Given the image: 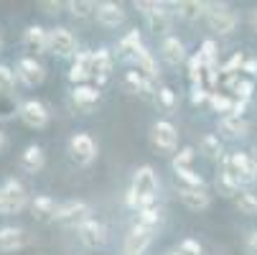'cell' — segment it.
Instances as JSON below:
<instances>
[{"label": "cell", "mask_w": 257, "mask_h": 255, "mask_svg": "<svg viewBox=\"0 0 257 255\" xmlns=\"http://www.w3.org/2000/svg\"><path fill=\"white\" fill-rule=\"evenodd\" d=\"M209 105H211V110H214V113H222V118H224V115H232L234 97H229V95H219V92H211Z\"/></svg>", "instance_id": "cell-33"}, {"label": "cell", "mask_w": 257, "mask_h": 255, "mask_svg": "<svg viewBox=\"0 0 257 255\" xmlns=\"http://www.w3.org/2000/svg\"><path fill=\"white\" fill-rule=\"evenodd\" d=\"M122 87H125L127 92H133V95H143V97H151V95H153V82H151V79H145L140 71H135V69L125 71Z\"/></svg>", "instance_id": "cell-25"}, {"label": "cell", "mask_w": 257, "mask_h": 255, "mask_svg": "<svg viewBox=\"0 0 257 255\" xmlns=\"http://www.w3.org/2000/svg\"><path fill=\"white\" fill-rule=\"evenodd\" d=\"M222 174L229 176L234 184H239L242 189H249V184L257 181V161L249 153H244V151L227 153L222 158Z\"/></svg>", "instance_id": "cell-2"}, {"label": "cell", "mask_w": 257, "mask_h": 255, "mask_svg": "<svg viewBox=\"0 0 257 255\" xmlns=\"http://www.w3.org/2000/svg\"><path fill=\"white\" fill-rule=\"evenodd\" d=\"M173 6L183 21H199V18H206L209 13V3H199V0H181V3H173Z\"/></svg>", "instance_id": "cell-27"}, {"label": "cell", "mask_w": 257, "mask_h": 255, "mask_svg": "<svg viewBox=\"0 0 257 255\" xmlns=\"http://www.w3.org/2000/svg\"><path fill=\"white\" fill-rule=\"evenodd\" d=\"M66 8L74 18H89L97 11V6L92 3V0H71V3H66Z\"/></svg>", "instance_id": "cell-34"}, {"label": "cell", "mask_w": 257, "mask_h": 255, "mask_svg": "<svg viewBox=\"0 0 257 255\" xmlns=\"http://www.w3.org/2000/svg\"><path fill=\"white\" fill-rule=\"evenodd\" d=\"M158 222H161V209H158V204L138 209V220H135V225L153 227V230H156V227H158Z\"/></svg>", "instance_id": "cell-31"}, {"label": "cell", "mask_w": 257, "mask_h": 255, "mask_svg": "<svg viewBox=\"0 0 257 255\" xmlns=\"http://www.w3.org/2000/svg\"><path fill=\"white\" fill-rule=\"evenodd\" d=\"M234 204H237V209H239L242 214H247V217H257V194H254V192H249V189H239V192L234 194Z\"/></svg>", "instance_id": "cell-30"}, {"label": "cell", "mask_w": 257, "mask_h": 255, "mask_svg": "<svg viewBox=\"0 0 257 255\" xmlns=\"http://www.w3.org/2000/svg\"><path fill=\"white\" fill-rule=\"evenodd\" d=\"M140 46H143V41H140V31H138V28H135V31H130L127 36H122L120 44H117V49H120L125 56H133Z\"/></svg>", "instance_id": "cell-35"}, {"label": "cell", "mask_w": 257, "mask_h": 255, "mask_svg": "<svg viewBox=\"0 0 257 255\" xmlns=\"http://www.w3.org/2000/svg\"><path fill=\"white\" fill-rule=\"evenodd\" d=\"M244 255H257V230L247 232V237H244Z\"/></svg>", "instance_id": "cell-45"}, {"label": "cell", "mask_w": 257, "mask_h": 255, "mask_svg": "<svg viewBox=\"0 0 257 255\" xmlns=\"http://www.w3.org/2000/svg\"><path fill=\"white\" fill-rule=\"evenodd\" d=\"M130 59H133V64H135V71H140V74H143L145 79H151V82H153V79L161 74V71H158V64H156V59L151 56V51L145 49V46H140V49H138Z\"/></svg>", "instance_id": "cell-22"}, {"label": "cell", "mask_w": 257, "mask_h": 255, "mask_svg": "<svg viewBox=\"0 0 257 255\" xmlns=\"http://www.w3.org/2000/svg\"><path fill=\"white\" fill-rule=\"evenodd\" d=\"M16 74H18V79H21L23 84L39 87V84H44V79H46V66L36 59V56H23V59H18V64H16Z\"/></svg>", "instance_id": "cell-9"}, {"label": "cell", "mask_w": 257, "mask_h": 255, "mask_svg": "<svg viewBox=\"0 0 257 255\" xmlns=\"http://www.w3.org/2000/svg\"><path fill=\"white\" fill-rule=\"evenodd\" d=\"M199 151L209 158V161H219V158H224V148H222V140H219V135L214 133H206L199 143Z\"/></svg>", "instance_id": "cell-29"}, {"label": "cell", "mask_w": 257, "mask_h": 255, "mask_svg": "<svg viewBox=\"0 0 257 255\" xmlns=\"http://www.w3.org/2000/svg\"><path fill=\"white\" fill-rule=\"evenodd\" d=\"M153 237H156V230H153V227L133 225V230H130L127 237H125L122 252H125V255H145V250L151 247Z\"/></svg>", "instance_id": "cell-11"}, {"label": "cell", "mask_w": 257, "mask_h": 255, "mask_svg": "<svg viewBox=\"0 0 257 255\" xmlns=\"http://www.w3.org/2000/svg\"><path fill=\"white\" fill-rule=\"evenodd\" d=\"M94 18H97V23H102L104 28H117V26L125 21V11H122L120 3H109V0H104V3H97Z\"/></svg>", "instance_id": "cell-16"}, {"label": "cell", "mask_w": 257, "mask_h": 255, "mask_svg": "<svg viewBox=\"0 0 257 255\" xmlns=\"http://www.w3.org/2000/svg\"><path fill=\"white\" fill-rule=\"evenodd\" d=\"M211 92L206 87H191V102L194 105H201V102H209Z\"/></svg>", "instance_id": "cell-44"}, {"label": "cell", "mask_w": 257, "mask_h": 255, "mask_svg": "<svg viewBox=\"0 0 257 255\" xmlns=\"http://www.w3.org/2000/svg\"><path fill=\"white\" fill-rule=\"evenodd\" d=\"M199 56L204 59V64H206V66H216V44H214L211 39H206V41L201 44Z\"/></svg>", "instance_id": "cell-40"}, {"label": "cell", "mask_w": 257, "mask_h": 255, "mask_svg": "<svg viewBox=\"0 0 257 255\" xmlns=\"http://www.w3.org/2000/svg\"><path fill=\"white\" fill-rule=\"evenodd\" d=\"M178 179V187H186V189H204V179L194 171V168H181L176 171Z\"/></svg>", "instance_id": "cell-32"}, {"label": "cell", "mask_w": 257, "mask_h": 255, "mask_svg": "<svg viewBox=\"0 0 257 255\" xmlns=\"http://www.w3.org/2000/svg\"><path fill=\"white\" fill-rule=\"evenodd\" d=\"M219 130L227 138H244L249 133V120L242 115H224L219 118Z\"/></svg>", "instance_id": "cell-24"}, {"label": "cell", "mask_w": 257, "mask_h": 255, "mask_svg": "<svg viewBox=\"0 0 257 255\" xmlns=\"http://www.w3.org/2000/svg\"><path fill=\"white\" fill-rule=\"evenodd\" d=\"M196 158V151L191 148V145H186V148H181L176 156H173V171H181V168H191Z\"/></svg>", "instance_id": "cell-36"}, {"label": "cell", "mask_w": 257, "mask_h": 255, "mask_svg": "<svg viewBox=\"0 0 257 255\" xmlns=\"http://www.w3.org/2000/svg\"><path fill=\"white\" fill-rule=\"evenodd\" d=\"M89 74H92V79H97V87L109 79V74H112V54H109L107 49L92 51V56H89Z\"/></svg>", "instance_id": "cell-13"}, {"label": "cell", "mask_w": 257, "mask_h": 255, "mask_svg": "<svg viewBox=\"0 0 257 255\" xmlns=\"http://www.w3.org/2000/svg\"><path fill=\"white\" fill-rule=\"evenodd\" d=\"M135 8L148 18V23L156 33L171 31V18H168V11L163 8V3H145V0H140V3H135Z\"/></svg>", "instance_id": "cell-12"}, {"label": "cell", "mask_w": 257, "mask_h": 255, "mask_svg": "<svg viewBox=\"0 0 257 255\" xmlns=\"http://www.w3.org/2000/svg\"><path fill=\"white\" fill-rule=\"evenodd\" d=\"M227 90L234 95V100H244V102H249V97H252V92H254V82L249 79V77H242V74H232V77H227Z\"/></svg>", "instance_id": "cell-28"}, {"label": "cell", "mask_w": 257, "mask_h": 255, "mask_svg": "<svg viewBox=\"0 0 257 255\" xmlns=\"http://www.w3.org/2000/svg\"><path fill=\"white\" fill-rule=\"evenodd\" d=\"M69 153L77 166H89L97 158V143L89 133H77L69 140Z\"/></svg>", "instance_id": "cell-7"}, {"label": "cell", "mask_w": 257, "mask_h": 255, "mask_svg": "<svg viewBox=\"0 0 257 255\" xmlns=\"http://www.w3.org/2000/svg\"><path fill=\"white\" fill-rule=\"evenodd\" d=\"M44 163H46V153H44L41 145H36V143L26 145L23 153H21V158H18V166H21L26 174H39V171L44 168Z\"/></svg>", "instance_id": "cell-19"}, {"label": "cell", "mask_w": 257, "mask_h": 255, "mask_svg": "<svg viewBox=\"0 0 257 255\" xmlns=\"http://www.w3.org/2000/svg\"><path fill=\"white\" fill-rule=\"evenodd\" d=\"M178 199L183 202V207H189L194 212H201L211 204V197L206 189H186V187H178Z\"/></svg>", "instance_id": "cell-23"}, {"label": "cell", "mask_w": 257, "mask_h": 255, "mask_svg": "<svg viewBox=\"0 0 257 255\" xmlns=\"http://www.w3.org/2000/svg\"><path fill=\"white\" fill-rule=\"evenodd\" d=\"M39 8H41L46 16H59L61 8H64V3H59V0H41Z\"/></svg>", "instance_id": "cell-42"}, {"label": "cell", "mask_w": 257, "mask_h": 255, "mask_svg": "<svg viewBox=\"0 0 257 255\" xmlns=\"http://www.w3.org/2000/svg\"><path fill=\"white\" fill-rule=\"evenodd\" d=\"M216 189H219V194H222V197H232V199H234V194H237L242 187H239V184H234V181H232L229 176L219 174V176H216Z\"/></svg>", "instance_id": "cell-37"}, {"label": "cell", "mask_w": 257, "mask_h": 255, "mask_svg": "<svg viewBox=\"0 0 257 255\" xmlns=\"http://www.w3.org/2000/svg\"><path fill=\"white\" fill-rule=\"evenodd\" d=\"M77 235H79V240H82L84 247H102L107 242V227L99 220H94V217L77 227Z\"/></svg>", "instance_id": "cell-14"}, {"label": "cell", "mask_w": 257, "mask_h": 255, "mask_svg": "<svg viewBox=\"0 0 257 255\" xmlns=\"http://www.w3.org/2000/svg\"><path fill=\"white\" fill-rule=\"evenodd\" d=\"M49 51L61 56V59H69V56H74L77 51V39H74V33H71L69 28L64 26H56L49 31Z\"/></svg>", "instance_id": "cell-8"}, {"label": "cell", "mask_w": 257, "mask_h": 255, "mask_svg": "<svg viewBox=\"0 0 257 255\" xmlns=\"http://www.w3.org/2000/svg\"><path fill=\"white\" fill-rule=\"evenodd\" d=\"M151 145H153V151H158L161 156L176 153V145H178V130H176V125L168 123V120L153 123V128H151Z\"/></svg>", "instance_id": "cell-5"}, {"label": "cell", "mask_w": 257, "mask_h": 255, "mask_svg": "<svg viewBox=\"0 0 257 255\" xmlns=\"http://www.w3.org/2000/svg\"><path fill=\"white\" fill-rule=\"evenodd\" d=\"M99 100H102V92H99L97 84H79V87L71 90V102H74L79 110H84V113L94 110Z\"/></svg>", "instance_id": "cell-17"}, {"label": "cell", "mask_w": 257, "mask_h": 255, "mask_svg": "<svg viewBox=\"0 0 257 255\" xmlns=\"http://www.w3.org/2000/svg\"><path fill=\"white\" fill-rule=\"evenodd\" d=\"M89 56L92 54H77L74 61H71V69H69V82L79 87V84H87V79H92L89 74Z\"/></svg>", "instance_id": "cell-26"}, {"label": "cell", "mask_w": 257, "mask_h": 255, "mask_svg": "<svg viewBox=\"0 0 257 255\" xmlns=\"http://www.w3.org/2000/svg\"><path fill=\"white\" fill-rule=\"evenodd\" d=\"M28 202V192L18 179H6L0 187V214H18Z\"/></svg>", "instance_id": "cell-3"}, {"label": "cell", "mask_w": 257, "mask_h": 255, "mask_svg": "<svg viewBox=\"0 0 257 255\" xmlns=\"http://www.w3.org/2000/svg\"><path fill=\"white\" fill-rule=\"evenodd\" d=\"M206 23H209V28H211L214 33H219V36H229V33L237 28L239 16H237L229 6H224V3H209Z\"/></svg>", "instance_id": "cell-4"}, {"label": "cell", "mask_w": 257, "mask_h": 255, "mask_svg": "<svg viewBox=\"0 0 257 255\" xmlns=\"http://www.w3.org/2000/svg\"><path fill=\"white\" fill-rule=\"evenodd\" d=\"M13 113H18V110H16V100H13V95H0V120L13 118Z\"/></svg>", "instance_id": "cell-41"}, {"label": "cell", "mask_w": 257, "mask_h": 255, "mask_svg": "<svg viewBox=\"0 0 257 255\" xmlns=\"http://www.w3.org/2000/svg\"><path fill=\"white\" fill-rule=\"evenodd\" d=\"M23 46L31 54H46L49 51V31H44L41 26H28L23 31Z\"/></svg>", "instance_id": "cell-18"}, {"label": "cell", "mask_w": 257, "mask_h": 255, "mask_svg": "<svg viewBox=\"0 0 257 255\" xmlns=\"http://www.w3.org/2000/svg\"><path fill=\"white\" fill-rule=\"evenodd\" d=\"M18 118L33 128V130H41L49 125V110H46V105L39 102V100H26L18 105Z\"/></svg>", "instance_id": "cell-10"}, {"label": "cell", "mask_w": 257, "mask_h": 255, "mask_svg": "<svg viewBox=\"0 0 257 255\" xmlns=\"http://www.w3.org/2000/svg\"><path fill=\"white\" fill-rule=\"evenodd\" d=\"M178 252H181V255H201V245H199L196 240H183V242L178 245Z\"/></svg>", "instance_id": "cell-43"}, {"label": "cell", "mask_w": 257, "mask_h": 255, "mask_svg": "<svg viewBox=\"0 0 257 255\" xmlns=\"http://www.w3.org/2000/svg\"><path fill=\"white\" fill-rule=\"evenodd\" d=\"M156 192H158V176H156L153 166L145 163L133 174V184H130V192H127V204L135 212L143 209V207H153V204H158Z\"/></svg>", "instance_id": "cell-1"}, {"label": "cell", "mask_w": 257, "mask_h": 255, "mask_svg": "<svg viewBox=\"0 0 257 255\" xmlns=\"http://www.w3.org/2000/svg\"><path fill=\"white\" fill-rule=\"evenodd\" d=\"M161 56L171 66H178V64L186 61V46H183V41L178 39V36H166V39L161 41Z\"/></svg>", "instance_id": "cell-21"}, {"label": "cell", "mask_w": 257, "mask_h": 255, "mask_svg": "<svg viewBox=\"0 0 257 255\" xmlns=\"http://www.w3.org/2000/svg\"><path fill=\"white\" fill-rule=\"evenodd\" d=\"M28 245V232L16 225L0 227V252H18Z\"/></svg>", "instance_id": "cell-15"}, {"label": "cell", "mask_w": 257, "mask_h": 255, "mask_svg": "<svg viewBox=\"0 0 257 255\" xmlns=\"http://www.w3.org/2000/svg\"><path fill=\"white\" fill-rule=\"evenodd\" d=\"M242 71H244V74H247L249 79H252V77H257V59H254V56H249V59L244 61Z\"/></svg>", "instance_id": "cell-46"}, {"label": "cell", "mask_w": 257, "mask_h": 255, "mask_svg": "<svg viewBox=\"0 0 257 255\" xmlns=\"http://www.w3.org/2000/svg\"><path fill=\"white\" fill-rule=\"evenodd\" d=\"M252 28H254V31H257V8H254V11H252Z\"/></svg>", "instance_id": "cell-48"}, {"label": "cell", "mask_w": 257, "mask_h": 255, "mask_svg": "<svg viewBox=\"0 0 257 255\" xmlns=\"http://www.w3.org/2000/svg\"><path fill=\"white\" fill-rule=\"evenodd\" d=\"M3 148H6V133L0 130V151H3Z\"/></svg>", "instance_id": "cell-47"}, {"label": "cell", "mask_w": 257, "mask_h": 255, "mask_svg": "<svg viewBox=\"0 0 257 255\" xmlns=\"http://www.w3.org/2000/svg\"><path fill=\"white\" fill-rule=\"evenodd\" d=\"M156 97H158V102H161V107H166V110H176V105H178V97H176V92L168 87V84H163V87H158V92H156Z\"/></svg>", "instance_id": "cell-38"}, {"label": "cell", "mask_w": 257, "mask_h": 255, "mask_svg": "<svg viewBox=\"0 0 257 255\" xmlns=\"http://www.w3.org/2000/svg\"><path fill=\"white\" fill-rule=\"evenodd\" d=\"M163 255H181L178 250H168V252H163Z\"/></svg>", "instance_id": "cell-49"}, {"label": "cell", "mask_w": 257, "mask_h": 255, "mask_svg": "<svg viewBox=\"0 0 257 255\" xmlns=\"http://www.w3.org/2000/svg\"><path fill=\"white\" fill-rule=\"evenodd\" d=\"M16 87V77H13V71L6 66V64H0V95H11Z\"/></svg>", "instance_id": "cell-39"}, {"label": "cell", "mask_w": 257, "mask_h": 255, "mask_svg": "<svg viewBox=\"0 0 257 255\" xmlns=\"http://www.w3.org/2000/svg\"><path fill=\"white\" fill-rule=\"evenodd\" d=\"M56 209L59 204L51 199V197H36L31 202V214H33V220L36 222H41V225H49V222H56Z\"/></svg>", "instance_id": "cell-20"}, {"label": "cell", "mask_w": 257, "mask_h": 255, "mask_svg": "<svg viewBox=\"0 0 257 255\" xmlns=\"http://www.w3.org/2000/svg\"><path fill=\"white\" fill-rule=\"evenodd\" d=\"M89 214H92V209H89L87 202L69 199V202H61V204H59V209H56V222L79 227V225H84L87 220H92Z\"/></svg>", "instance_id": "cell-6"}]
</instances>
